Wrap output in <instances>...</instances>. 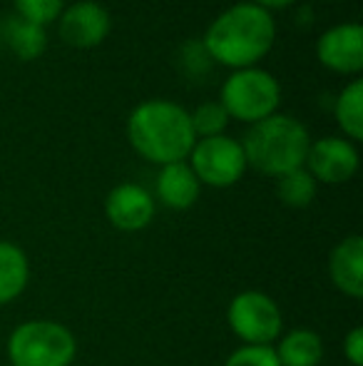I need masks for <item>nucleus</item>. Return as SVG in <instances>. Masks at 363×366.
Here are the masks:
<instances>
[{
  "label": "nucleus",
  "instance_id": "1",
  "mask_svg": "<svg viewBox=\"0 0 363 366\" xmlns=\"http://www.w3.org/2000/svg\"><path fill=\"white\" fill-rule=\"evenodd\" d=\"M274 15L254 3H237L209 23L202 45L212 63L244 70L257 68L274 48Z\"/></svg>",
  "mask_w": 363,
  "mask_h": 366
},
{
  "label": "nucleus",
  "instance_id": "2",
  "mask_svg": "<svg viewBox=\"0 0 363 366\" xmlns=\"http://www.w3.org/2000/svg\"><path fill=\"white\" fill-rule=\"evenodd\" d=\"M127 140L142 159L162 167L187 159L197 137L189 110L172 100H145L127 117Z\"/></svg>",
  "mask_w": 363,
  "mask_h": 366
},
{
  "label": "nucleus",
  "instance_id": "3",
  "mask_svg": "<svg viewBox=\"0 0 363 366\" xmlns=\"http://www.w3.org/2000/svg\"><path fill=\"white\" fill-rule=\"evenodd\" d=\"M309 145L311 135L304 122L284 112H274L267 120L249 125L242 140L247 167L274 179L304 167Z\"/></svg>",
  "mask_w": 363,
  "mask_h": 366
},
{
  "label": "nucleus",
  "instance_id": "4",
  "mask_svg": "<svg viewBox=\"0 0 363 366\" xmlns=\"http://www.w3.org/2000/svg\"><path fill=\"white\" fill-rule=\"evenodd\" d=\"M78 357V339L55 319H28L8 337L10 366H70Z\"/></svg>",
  "mask_w": 363,
  "mask_h": 366
},
{
  "label": "nucleus",
  "instance_id": "5",
  "mask_svg": "<svg viewBox=\"0 0 363 366\" xmlns=\"http://www.w3.org/2000/svg\"><path fill=\"white\" fill-rule=\"evenodd\" d=\"M219 102L227 110L229 120L257 125V122L272 117L274 112H279L281 85L269 70L262 68L232 70V75L222 85Z\"/></svg>",
  "mask_w": 363,
  "mask_h": 366
},
{
  "label": "nucleus",
  "instance_id": "6",
  "mask_svg": "<svg viewBox=\"0 0 363 366\" xmlns=\"http://www.w3.org/2000/svg\"><path fill=\"white\" fill-rule=\"evenodd\" d=\"M227 324L234 337L249 347H274L284 334L281 307L259 290H244L229 302Z\"/></svg>",
  "mask_w": 363,
  "mask_h": 366
},
{
  "label": "nucleus",
  "instance_id": "7",
  "mask_svg": "<svg viewBox=\"0 0 363 366\" xmlns=\"http://www.w3.org/2000/svg\"><path fill=\"white\" fill-rule=\"evenodd\" d=\"M192 172L207 187L224 189L237 184L247 172V157H244L242 142L229 135L202 137L194 142L187 157Z\"/></svg>",
  "mask_w": 363,
  "mask_h": 366
},
{
  "label": "nucleus",
  "instance_id": "8",
  "mask_svg": "<svg viewBox=\"0 0 363 366\" xmlns=\"http://www.w3.org/2000/svg\"><path fill=\"white\" fill-rule=\"evenodd\" d=\"M359 149L346 137H321L306 152V172L319 184H344L359 172Z\"/></svg>",
  "mask_w": 363,
  "mask_h": 366
},
{
  "label": "nucleus",
  "instance_id": "9",
  "mask_svg": "<svg viewBox=\"0 0 363 366\" xmlns=\"http://www.w3.org/2000/svg\"><path fill=\"white\" fill-rule=\"evenodd\" d=\"M55 23H58L60 40L78 50L102 45L112 30L110 10L95 0H78V3L68 5Z\"/></svg>",
  "mask_w": 363,
  "mask_h": 366
},
{
  "label": "nucleus",
  "instance_id": "10",
  "mask_svg": "<svg viewBox=\"0 0 363 366\" xmlns=\"http://www.w3.org/2000/svg\"><path fill=\"white\" fill-rule=\"evenodd\" d=\"M316 60L339 75H359L363 70V28L359 23H339L316 40Z\"/></svg>",
  "mask_w": 363,
  "mask_h": 366
},
{
  "label": "nucleus",
  "instance_id": "11",
  "mask_svg": "<svg viewBox=\"0 0 363 366\" xmlns=\"http://www.w3.org/2000/svg\"><path fill=\"white\" fill-rule=\"evenodd\" d=\"M157 212L155 197L142 184L122 182L110 189L105 199V217L120 232H142L152 224Z\"/></svg>",
  "mask_w": 363,
  "mask_h": 366
},
{
  "label": "nucleus",
  "instance_id": "12",
  "mask_svg": "<svg viewBox=\"0 0 363 366\" xmlns=\"http://www.w3.org/2000/svg\"><path fill=\"white\" fill-rule=\"evenodd\" d=\"M155 194L167 209L184 212V209L194 207L202 194V182L197 174L192 172L187 159L172 164H162L155 179Z\"/></svg>",
  "mask_w": 363,
  "mask_h": 366
},
{
  "label": "nucleus",
  "instance_id": "13",
  "mask_svg": "<svg viewBox=\"0 0 363 366\" xmlns=\"http://www.w3.org/2000/svg\"><path fill=\"white\" fill-rule=\"evenodd\" d=\"M329 277L341 294L351 299L363 297V237L349 234L331 249Z\"/></svg>",
  "mask_w": 363,
  "mask_h": 366
},
{
  "label": "nucleus",
  "instance_id": "14",
  "mask_svg": "<svg viewBox=\"0 0 363 366\" xmlns=\"http://www.w3.org/2000/svg\"><path fill=\"white\" fill-rule=\"evenodd\" d=\"M281 366H319L324 362V339L314 329H291L274 344Z\"/></svg>",
  "mask_w": 363,
  "mask_h": 366
},
{
  "label": "nucleus",
  "instance_id": "15",
  "mask_svg": "<svg viewBox=\"0 0 363 366\" xmlns=\"http://www.w3.org/2000/svg\"><path fill=\"white\" fill-rule=\"evenodd\" d=\"M30 282V259L23 247L0 239V307L10 304L25 292Z\"/></svg>",
  "mask_w": 363,
  "mask_h": 366
},
{
  "label": "nucleus",
  "instance_id": "16",
  "mask_svg": "<svg viewBox=\"0 0 363 366\" xmlns=\"http://www.w3.org/2000/svg\"><path fill=\"white\" fill-rule=\"evenodd\" d=\"M0 40L8 43V48L18 55V60H38L48 48V35H45L43 25L23 20L20 15H10L5 20V28L0 30Z\"/></svg>",
  "mask_w": 363,
  "mask_h": 366
},
{
  "label": "nucleus",
  "instance_id": "17",
  "mask_svg": "<svg viewBox=\"0 0 363 366\" xmlns=\"http://www.w3.org/2000/svg\"><path fill=\"white\" fill-rule=\"evenodd\" d=\"M334 117L346 140H363V80L354 77L334 102Z\"/></svg>",
  "mask_w": 363,
  "mask_h": 366
},
{
  "label": "nucleus",
  "instance_id": "18",
  "mask_svg": "<svg viewBox=\"0 0 363 366\" xmlns=\"http://www.w3.org/2000/svg\"><path fill=\"white\" fill-rule=\"evenodd\" d=\"M316 192H319V182L306 172V167L276 177V197L291 209H306L316 199Z\"/></svg>",
  "mask_w": 363,
  "mask_h": 366
},
{
  "label": "nucleus",
  "instance_id": "19",
  "mask_svg": "<svg viewBox=\"0 0 363 366\" xmlns=\"http://www.w3.org/2000/svg\"><path fill=\"white\" fill-rule=\"evenodd\" d=\"M189 122H192L194 137L202 140V137L224 135L229 125V115L222 107V102H202L189 112Z\"/></svg>",
  "mask_w": 363,
  "mask_h": 366
},
{
  "label": "nucleus",
  "instance_id": "20",
  "mask_svg": "<svg viewBox=\"0 0 363 366\" xmlns=\"http://www.w3.org/2000/svg\"><path fill=\"white\" fill-rule=\"evenodd\" d=\"M13 5L15 15L35 25H43V28L55 23L65 10V0H13Z\"/></svg>",
  "mask_w": 363,
  "mask_h": 366
},
{
  "label": "nucleus",
  "instance_id": "21",
  "mask_svg": "<svg viewBox=\"0 0 363 366\" xmlns=\"http://www.w3.org/2000/svg\"><path fill=\"white\" fill-rule=\"evenodd\" d=\"M224 366H281L274 354V347H249L242 344L229 354Z\"/></svg>",
  "mask_w": 363,
  "mask_h": 366
},
{
  "label": "nucleus",
  "instance_id": "22",
  "mask_svg": "<svg viewBox=\"0 0 363 366\" xmlns=\"http://www.w3.org/2000/svg\"><path fill=\"white\" fill-rule=\"evenodd\" d=\"M344 357L351 366H363V329L354 327L344 337Z\"/></svg>",
  "mask_w": 363,
  "mask_h": 366
},
{
  "label": "nucleus",
  "instance_id": "23",
  "mask_svg": "<svg viewBox=\"0 0 363 366\" xmlns=\"http://www.w3.org/2000/svg\"><path fill=\"white\" fill-rule=\"evenodd\" d=\"M252 3L272 13V10H284V8H289V5H294L296 0H252Z\"/></svg>",
  "mask_w": 363,
  "mask_h": 366
},
{
  "label": "nucleus",
  "instance_id": "24",
  "mask_svg": "<svg viewBox=\"0 0 363 366\" xmlns=\"http://www.w3.org/2000/svg\"><path fill=\"white\" fill-rule=\"evenodd\" d=\"M0 45H3V40H0Z\"/></svg>",
  "mask_w": 363,
  "mask_h": 366
}]
</instances>
